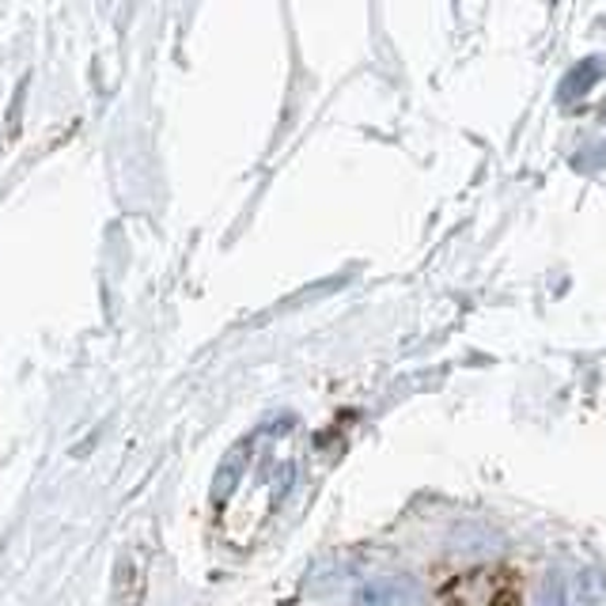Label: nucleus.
<instances>
[{"mask_svg": "<svg viewBox=\"0 0 606 606\" xmlns=\"http://www.w3.org/2000/svg\"><path fill=\"white\" fill-rule=\"evenodd\" d=\"M357 606H424V592L413 576H375L357 587Z\"/></svg>", "mask_w": 606, "mask_h": 606, "instance_id": "f257e3e1", "label": "nucleus"}, {"mask_svg": "<svg viewBox=\"0 0 606 606\" xmlns=\"http://www.w3.org/2000/svg\"><path fill=\"white\" fill-rule=\"evenodd\" d=\"M243 466H247V444L235 447V452L224 458V466H220V474H217V486H212V501L224 504L228 497H232L235 481L243 478Z\"/></svg>", "mask_w": 606, "mask_h": 606, "instance_id": "f03ea898", "label": "nucleus"}, {"mask_svg": "<svg viewBox=\"0 0 606 606\" xmlns=\"http://www.w3.org/2000/svg\"><path fill=\"white\" fill-rule=\"evenodd\" d=\"M538 606H569L564 603V587H561V580H546L543 584V592H538Z\"/></svg>", "mask_w": 606, "mask_h": 606, "instance_id": "7ed1b4c3", "label": "nucleus"}]
</instances>
